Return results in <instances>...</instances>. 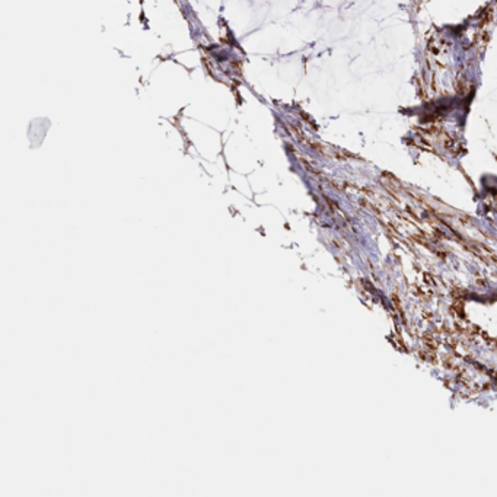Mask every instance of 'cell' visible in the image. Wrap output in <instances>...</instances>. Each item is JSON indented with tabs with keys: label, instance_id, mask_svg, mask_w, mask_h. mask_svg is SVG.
I'll return each instance as SVG.
<instances>
[{
	"label": "cell",
	"instance_id": "1",
	"mask_svg": "<svg viewBox=\"0 0 497 497\" xmlns=\"http://www.w3.org/2000/svg\"><path fill=\"white\" fill-rule=\"evenodd\" d=\"M455 89L458 94H461L462 96L468 94V91L471 89V84L468 81V77L465 73H459L458 77H457V81H455Z\"/></svg>",
	"mask_w": 497,
	"mask_h": 497
}]
</instances>
